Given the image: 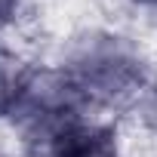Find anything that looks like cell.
Masks as SVG:
<instances>
[{"label": "cell", "mask_w": 157, "mask_h": 157, "mask_svg": "<svg viewBox=\"0 0 157 157\" xmlns=\"http://www.w3.org/2000/svg\"><path fill=\"white\" fill-rule=\"evenodd\" d=\"M56 157H117L111 132L99 126H80V123H68L56 132L52 142Z\"/></svg>", "instance_id": "cell-1"}, {"label": "cell", "mask_w": 157, "mask_h": 157, "mask_svg": "<svg viewBox=\"0 0 157 157\" xmlns=\"http://www.w3.org/2000/svg\"><path fill=\"white\" fill-rule=\"evenodd\" d=\"M13 10H16V0H0V22H6Z\"/></svg>", "instance_id": "cell-3"}, {"label": "cell", "mask_w": 157, "mask_h": 157, "mask_svg": "<svg viewBox=\"0 0 157 157\" xmlns=\"http://www.w3.org/2000/svg\"><path fill=\"white\" fill-rule=\"evenodd\" d=\"M25 90H28V74H25L22 62L16 56H10L6 49H0V114L16 108V102L22 99Z\"/></svg>", "instance_id": "cell-2"}]
</instances>
